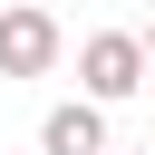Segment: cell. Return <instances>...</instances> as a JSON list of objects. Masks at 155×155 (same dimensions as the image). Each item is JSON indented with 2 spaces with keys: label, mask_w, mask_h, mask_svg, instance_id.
<instances>
[{
  "label": "cell",
  "mask_w": 155,
  "mask_h": 155,
  "mask_svg": "<svg viewBox=\"0 0 155 155\" xmlns=\"http://www.w3.org/2000/svg\"><path fill=\"white\" fill-rule=\"evenodd\" d=\"M136 87H145V39H136V29L78 39V97H87V107H116V97H136Z\"/></svg>",
  "instance_id": "cell-1"
},
{
  "label": "cell",
  "mask_w": 155,
  "mask_h": 155,
  "mask_svg": "<svg viewBox=\"0 0 155 155\" xmlns=\"http://www.w3.org/2000/svg\"><path fill=\"white\" fill-rule=\"evenodd\" d=\"M58 48H68L58 10H39V0H0V78H48Z\"/></svg>",
  "instance_id": "cell-2"
},
{
  "label": "cell",
  "mask_w": 155,
  "mask_h": 155,
  "mask_svg": "<svg viewBox=\"0 0 155 155\" xmlns=\"http://www.w3.org/2000/svg\"><path fill=\"white\" fill-rule=\"evenodd\" d=\"M39 155H107V107H87V97L48 107L39 116Z\"/></svg>",
  "instance_id": "cell-3"
},
{
  "label": "cell",
  "mask_w": 155,
  "mask_h": 155,
  "mask_svg": "<svg viewBox=\"0 0 155 155\" xmlns=\"http://www.w3.org/2000/svg\"><path fill=\"white\" fill-rule=\"evenodd\" d=\"M136 39H145V78H155V29H136Z\"/></svg>",
  "instance_id": "cell-4"
}]
</instances>
